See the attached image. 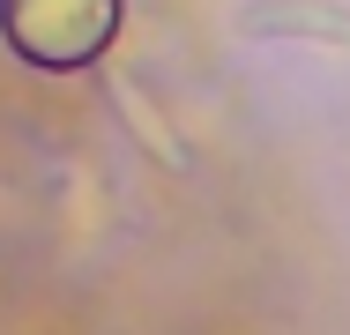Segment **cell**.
<instances>
[{
    "mask_svg": "<svg viewBox=\"0 0 350 335\" xmlns=\"http://www.w3.org/2000/svg\"><path fill=\"white\" fill-rule=\"evenodd\" d=\"M246 30H261V38L306 30V38H336V45H350V15L328 8V0H254V8H246Z\"/></svg>",
    "mask_w": 350,
    "mask_h": 335,
    "instance_id": "cell-1",
    "label": "cell"
}]
</instances>
